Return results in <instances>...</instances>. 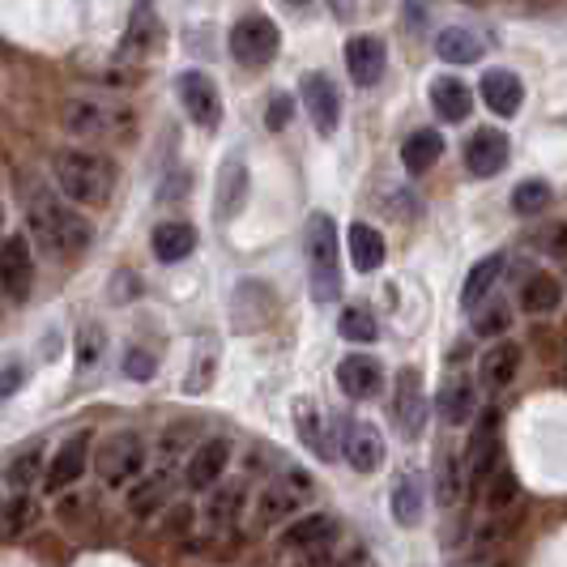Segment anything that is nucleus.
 Returning <instances> with one entry per match:
<instances>
[{
    "label": "nucleus",
    "instance_id": "nucleus-1",
    "mask_svg": "<svg viewBox=\"0 0 567 567\" xmlns=\"http://www.w3.org/2000/svg\"><path fill=\"white\" fill-rule=\"evenodd\" d=\"M27 223H30L34 244H39L43 252H52L56 260L82 256L85 248H90V239H94V227H90V218H85L82 209H73V205H64V200H56V197L30 200Z\"/></svg>",
    "mask_w": 567,
    "mask_h": 567
},
{
    "label": "nucleus",
    "instance_id": "nucleus-2",
    "mask_svg": "<svg viewBox=\"0 0 567 567\" xmlns=\"http://www.w3.org/2000/svg\"><path fill=\"white\" fill-rule=\"evenodd\" d=\"M52 179H56L64 205H107L115 193V163L94 154V150H60L52 158Z\"/></svg>",
    "mask_w": 567,
    "mask_h": 567
},
{
    "label": "nucleus",
    "instance_id": "nucleus-3",
    "mask_svg": "<svg viewBox=\"0 0 567 567\" xmlns=\"http://www.w3.org/2000/svg\"><path fill=\"white\" fill-rule=\"evenodd\" d=\"M60 124L69 137H82V142H124L137 128V115L115 99H69Z\"/></svg>",
    "mask_w": 567,
    "mask_h": 567
},
{
    "label": "nucleus",
    "instance_id": "nucleus-4",
    "mask_svg": "<svg viewBox=\"0 0 567 567\" xmlns=\"http://www.w3.org/2000/svg\"><path fill=\"white\" fill-rule=\"evenodd\" d=\"M308 274H312L316 303H338L341 295V260H338V227L329 214L308 218Z\"/></svg>",
    "mask_w": 567,
    "mask_h": 567
},
{
    "label": "nucleus",
    "instance_id": "nucleus-5",
    "mask_svg": "<svg viewBox=\"0 0 567 567\" xmlns=\"http://www.w3.org/2000/svg\"><path fill=\"white\" fill-rule=\"evenodd\" d=\"M94 470H99V483L112 486V491L133 486L145 474L142 435L120 431V435H112V440H103V449H99V456H94Z\"/></svg>",
    "mask_w": 567,
    "mask_h": 567
},
{
    "label": "nucleus",
    "instance_id": "nucleus-6",
    "mask_svg": "<svg viewBox=\"0 0 567 567\" xmlns=\"http://www.w3.org/2000/svg\"><path fill=\"white\" fill-rule=\"evenodd\" d=\"M278 43H282V34L265 13H248V18H239L230 27V56L239 64H248V69H265L269 60L278 56Z\"/></svg>",
    "mask_w": 567,
    "mask_h": 567
},
{
    "label": "nucleus",
    "instance_id": "nucleus-7",
    "mask_svg": "<svg viewBox=\"0 0 567 567\" xmlns=\"http://www.w3.org/2000/svg\"><path fill=\"white\" fill-rule=\"evenodd\" d=\"M312 495V483H308V474L303 470H286L278 483H269L260 491V499H256V516H260V525H278L286 516H295V508L303 504Z\"/></svg>",
    "mask_w": 567,
    "mask_h": 567
},
{
    "label": "nucleus",
    "instance_id": "nucleus-8",
    "mask_svg": "<svg viewBox=\"0 0 567 567\" xmlns=\"http://www.w3.org/2000/svg\"><path fill=\"white\" fill-rule=\"evenodd\" d=\"M175 90H179V103H184V112H188V120H193L197 128H218V124H223V99H218V85L209 82L205 73H197V69L179 73Z\"/></svg>",
    "mask_w": 567,
    "mask_h": 567
},
{
    "label": "nucleus",
    "instance_id": "nucleus-9",
    "mask_svg": "<svg viewBox=\"0 0 567 567\" xmlns=\"http://www.w3.org/2000/svg\"><path fill=\"white\" fill-rule=\"evenodd\" d=\"M299 94H303V107L312 115L316 133L320 137H333L341 124V94L329 73H303L299 82Z\"/></svg>",
    "mask_w": 567,
    "mask_h": 567
},
{
    "label": "nucleus",
    "instance_id": "nucleus-10",
    "mask_svg": "<svg viewBox=\"0 0 567 567\" xmlns=\"http://www.w3.org/2000/svg\"><path fill=\"white\" fill-rule=\"evenodd\" d=\"M393 419H398L401 435L405 440H419L426 426V389L423 375L414 368L398 371V384H393Z\"/></svg>",
    "mask_w": 567,
    "mask_h": 567
},
{
    "label": "nucleus",
    "instance_id": "nucleus-11",
    "mask_svg": "<svg viewBox=\"0 0 567 567\" xmlns=\"http://www.w3.org/2000/svg\"><path fill=\"white\" fill-rule=\"evenodd\" d=\"M34 286V256H30L27 235H9L0 244V295H9L13 303H22Z\"/></svg>",
    "mask_w": 567,
    "mask_h": 567
},
{
    "label": "nucleus",
    "instance_id": "nucleus-12",
    "mask_svg": "<svg viewBox=\"0 0 567 567\" xmlns=\"http://www.w3.org/2000/svg\"><path fill=\"white\" fill-rule=\"evenodd\" d=\"M85 465H90V431H73L56 453H52V461H48L43 486H48L52 495H60V491H69V486L82 478Z\"/></svg>",
    "mask_w": 567,
    "mask_h": 567
},
{
    "label": "nucleus",
    "instance_id": "nucleus-13",
    "mask_svg": "<svg viewBox=\"0 0 567 567\" xmlns=\"http://www.w3.org/2000/svg\"><path fill=\"white\" fill-rule=\"evenodd\" d=\"M341 456L354 465V474H375L384 465V440L380 431L363 419H350L341 423Z\"/></svg>",
    "mask_w": 567,
    "mask_h": 567
},
{
    "label": "nucleus",
    "instance_id": "nucleus-14",
    "mask_svg": "<svg viewBox=\"0 0 567 567\" xmlns=\"http://www.w3.org/2000/svg\"><path fill=\"white\" fill-rule=\"evenodd\" d=\"M338 542V516L329 512H312V516H299L282 529L286 550H299V555H316V550H333Z\"/></svg>",
    "mask_w": 567,
    "mask_h": 567
},
{
    "label": "nucleus",
    "instance_id": "nucleus-15",
    "mask_svg": "<svg viewBox=\"0 0 567 567\" xmlns=\"http://www.w3.org/2000/svg\"><path fill=\"white\" fill-rule=\"evenodd\" d=\"M227 465H230V440L214 435V440H205L197 453L188 456V465H184V483H188V491H214V486L223 483Z\"/></svg>",
    "mask_w": 567,
    "mask_h": 567
},
{
    "label": "nucleus",
    "instance_id": "nucleus-16",
    "mask_svg": "<svg viewBox=\"0 0 567 567\" xmlns=\"http://www.w3.org/2000/svg\"><path fill=\"white\" fill-rule=\"evenodd\" d=\"M338 389L350 401H368L384 389V368L371 354H346L338 363Z\"/></svg>",
    "mask_w": 567,
    "mask_h": 567
},
{
    "label": "nucleus",
    "instance_id": "nucleus-17",
    "mask_svg": "<svg viewBox=\"0 0 567 567\" xmlns=\"http://www.w3.org/2000/svg\"><path fill=\"white\" fill-rule=\"evenodd\" d=\"M384 64H389V52H384L380 39L354 34V39L346 43V73H350L354 85H375L384 78Z\"/></svg>",
    "mask_w": 567,
    "mask_h": 567
},
{
    "label": "nucleus",
    "instance_id": "nucleus-18",
    "mask_svg": "<svg viewBox=\"0 0 567 567\" xmlns=\"http://www.w3.org/2000/svg\"><path fill=\"white\" fill-rule=\"evenodd\" d=\"M465 167L474 171L478 179L499 175V171L508 167V137H504L499 128H483V133H474L470 145H465Z\"/></svg>",
    "mask_w": 567,
    "mask_h": 567
},
{
    "label": "nucleus",
    "instance_id": "nucleus-19",
    "mask_svg": "<svg viewBox=\"0 0 567 567\" xmlns=\"http://www.w3.org/2000/svg\"><path fill=\"white\" fill-rule=\"evenodd\" d=\"M483 103L491 107L495 115H516L520 112V99H525V85H520V78L516 73H508V69H491V73H483Z\"/></svg>",
    "mask_w": 567,
    "mask_h": 567
},
{
    "label": "nucleus",
    "instance_id": "nucleus-20",
    "mask_svg": "<svg viewBox=\"0 0 567 567\" xmlns=\"http://www.w3.org/2000/svg\"><path fill=\"white\" fill-rule=\"evenodd\" d=\"M431 107H435L440 120L461 124V120H470V112H474V94H470V85L461 82V78H435L431 82Z\"/></svg>",
    "mask_w": 567,
    "mask_h": 567
},
{
    "label": "nucleus",
    "instance_id": "nucleus-21",
    "mask_svg": "<svg viewBox=\"0 0 567 567\" xmlns=\"http://www.w3.org/2000/svg\"><path fill=\"white\" fill-rule=\"evenodd\" d=\"M516 371H520V350H516L512 341H499V346H491L483 354L478 380H483V389L499 393V389H508L512 380H516Z\"/></svg>",
    "mask_w": 567,
    "mask_h": 567
},
{
    "label": "nucleus",
    "instance_id": "nucleus-22",
    "mask_svg": "<svg viewBox=\"0 0 567 567\" xmlns=\"http://www.w3.org/2000/svg\"><path fill=\"white\" fill-rule=\"evenodd\" d=\"M435 52L444 64H478L483 60V39L474 27H449L435 34Z\"/></svg>",
    "mask_w": 567,
    "mask_h": 567
},
{
    "label": "nucleus",
    "instance_id": "nucleus-23",
    "mask_svg": "<svg viewBox=\"0 0 567 567\" xmlns=\"http://www.w3.org/2000/svg\"><path fill=\"white\" fill-rule=\"evenodd\" d=\"M423 504H426V483L419 470H405L393 486V516H398V525L405 529H414L419 520H423Z\"/></svg>",
    "mask_w": 567,
    "mask_h": 567
},
{
    "label": "nucleus",
    "instance_id": "nucleus-24",
    "mask_svg": "<svg viewBox=\"0 0 567 567\" xmlns=\"http://www.w3.org/2000/svg\"><path fill=\"white\" fill-rule=\"evenodd\" d=\"M346 248H350V260H354L359 274H375L384 265V235L371 223H354L346 230Z\"/></svg>",
    "mask_w": 567,
    "mask_h": 567
},
{
    "label": "nucleus",
    "instance_id": "nucleus-25",
    "mask_svg": "<svg viewBox=\"0 0 567 567\" xmlns=\"http://www.w3.org/2000/svg\"><path fill=\"white\" fill-rule=\"evenodd\" d=\"M150 248H154V256L163 265L188 260L193 248H197V230L188 227V223H163V227H154V235H150Z\"/></svg>",
    "mask_w": 567,
    "mask_h": 567
},
{
    "label": "nucleus",
    "instance_id": "nucleus-26",
    "mask_svg": "<svg viewBox=\"0 0 567 567\" xmlns=\"http://www.w3.org/2000/svg\"><path fill=\"white\" fill-rule=\"evenodd\" d=\"M499 274H504V256H483L474 269H470V278H465V290H461V308L465 312H474V308H483L486 299H491V290L499 282Z\"/></svg>",
    "mask_w": 567,
    "mask_h": 567
},
{
    "label": "nucleus",
    "instance_id": "nucleus-27",
    "mask_svg": "<svg viewBox=\"0 0 567 567\" xmlns=\"http://www.w3.org/2000/svg\"><path fill=\"white\" fill-rule=\"evenodd\" d=\"M244 197H248V167H244V154H230L218 175V218L239 214Z\"/></svg>",
    "mask_w": 567,
    "mask_h": 567
},
{
    "label": "nucleus",
    "instance_id": "nucleus-28",
    "mask_svg": "<svg viewBox=\"0 0 567 567\" xmlns=\"http://www.w3.org/2000/svg\"><path fill=\"white\" fill-rule=\"evenodd\" d=\"M440 158H444V137H440L435 128H419L410 142L401 145V163H405L410 175H423V171H431Z\"/></svg>",
    "mask_w": 567,
    "mask_h": 567
},
{
    "label": "nucleus",
    "instance_id": "nucleus-29",
    "mask_svg": "<svg viewBox=\"0 0 567 567\" xmlns=\"http://www.w3.org/2000/svg\"><path fill=\"white\" fill-rule=\"evenodd\" d=\"M295 423H299V435H303V444L312 449L320 461H333L338 449H333V435H329V423L320 419L312 410V401H299V410H295Z\"/></svg>",
    "mask_w": 567,
    "mask_h": 567
},
{
    "label": "nucleus",
    "instance_id": "nucleus-30",
    "mask_svg": "<svg viewBox=\"0 0 567 567\" xmlns=\"http://www.w3.org/2000/svg\"><path fill=\"white\" fill-rule=\"evenodd\" d=\"M39 504L30 495H13L9 504H0V542H18L34 525Z\"/></svg>",
    "mask_w": 567,
    "mask_h": 567
},
{
    "label": "nucleus",
    "instance_id": "nucleus-31",
    "mask_svg": "<svg viewBox=\"0 0 567 567\" xmlns=\"http://www.w3.org/2000/svg\"><path fill=\"white\" fill-rule=\"evenodd\" d=\"M520 303H525V312H555L559 303H564V290L555 278H546V274H534L529 282L520 286Z\"/></svg>",
    "mask_w": 567,
    "mask_h": 567
},
{
    "label": "nucleus",
    "instance_id": "nucleus-32",
    "mask_svg": "<svg viewBox=\"0 0 567 567\" xmlns=\"http://www.w3.org/2000/svg\"><path fill=\"white\" fill-rule=\"evenodd\" d=\"M516 499H520V486H516V474H512V470H495L483 483L486 512H508V508H516Z\"/></svg>",
    "mask_w": 567,
    "mask_h": 567
},
{
    "label": "nucleus",
    "instance_id": "nucleus-33",
    "mask_svg": "<svg viewBox=\"0 0 567 567\" xmlns=\"http://www.w3.org/2000/svg\"><path fill=\"white\" fill-rule=\"evenodd\" d=\"M440 419L449 426H461L474 419V389H470L465 380H456V384H449V389L440 393Z\"/></svg>",
    "mask_w": 567,
    "mask_h": 567
},
{
    "label": "nucleus",
    "instance_id": "nucleus-34",
    "mask_svg": "<svg viewBox=\"0 0 567 567\" xmlns=\"http://www.w3.org/2000/svg\"><path fill=\"white\" fill-rule=\"evenodd\" d=\"M550 200H555V193H550L546 179H520V184L512 188V209H516L520 218H538Z\"/></svg>",
    "mask_w": 567,
    "mask_h": 567
},
{
    "label": "nucleus",
    "instance_id": "nucleus-35",
    "mask_svg": "<svg viewBox=\"0 0 567 567\" xmlns=\"http://www.w3.org/2000/svg\"><path fill=\"white\" fill-rule=\"evenodd\" d=\"M167 474H150V478H137L133 486V495H128V508L133 516H150V512L163 508V499H167Z\"/></svg>",
    "mask_w": 567,
    "mask_h": 567
},
{
    "label": "nucleus",
    "instance_id": "nucleus-36",
    "mask_svg": "<svg viewBox=\"0 0 567 567\" xmlns=\"http://www.w3.org/2000/svg\"><path fill=\"white\" fill-rule=\"evenodd\" d=\"M338 333L346 341H359V346H371V341L380 338V324H375V316L368 308H346L338 316Z\"/></svg>",
    "mask_w": 567,
    "mask_h": 567
},
{
    "label": "nucleus",
    "instance_id": "nucleus-37",
    "mask_svg": "<svg viewBox=\"0 0 567 567\" xmlns=\"http://www.w3.org/2000/svg\"><path fill=\"white\" fill-rule=\"evenodd\" d=\"M512 324V308L499 299H486L483 308H474V333L478 338H504Z\"/></svg>",
    "mask_w": 567,
    "mask_h": 567
},
{
    "label": "nucleus",
    "instance_id": "nucleus-38",
    "mask_svg": "<svg viewBox=\"0 0 567 567\" xmlns=\"http://www.w3.org/2000/svg\"><path fill=\"white\" fill-rule=\"evenodd\" d=\"M107 354V333L99 324H82L78 333V371H94Z\"/></svg>",
    "mask_w": 567,
    "mask_h": 567
},
{
    "label": "nucleus",
    "instance_id": "nucleus-39",
    "mask_svg": "<svg viewBox=\"0 0 567 567\" xmlns=\"http://www.w3.org/2000/svg\"><path fill=\"white\" fill-rule=\"evenodd\" d=\"M39 474H43V453H39V449H27V453H18L13 461H9V470H4L9 486H18V491L34 486V478H39Z\"/></svg>",
    "mask_w": 567,
    "mask_h": 567
},
{
    "label": "nucleus",
    "instance_id": "nucleus-40",
    "mask_svg": "<svg viewBox=\"0 0 567 567\" xmlns=\"http://www.w3.org/2000/svg\"><path fill=\"white\" fill-rule=\"evenodd\" d=\"M239 504H244V495H239V491H218L205 516H209L214 525H235V520H239Z\"/></svg>",
    "mask_w": 567,
    "mask_h": 567
},
{
    "label": "nucleus",
    "instance_id": "nucleus-41",
    "mask_svg": "<svg viewBox=\"0 0 567 567\" xmlns=\"http://www.w3.org/2000/svg\"><path fill=\"white\" fill-rule=\"evenodd\" d=\"M154 371H158V359L142 350V346H133L128 354H124V375L128 380H154Z\"/></svg>",
    "mask_w": 567,
    "mask_h": 567
},
{
    "label": "nucleus",
    "instance_id": "nucleus-42",
    "mask_svg": "<svg viewBox=\"0 0 567 567\" xmlns=\"http://www.w3.org/2000/svg\"><path fill=\"white\" fill-rule=\"evenodd\" d=\"M290 115H295V99H290V94H274V103H269V112H265L269 133H282L286 124H290Z\"/></svg>",
    "mask_w": 567,
    "mask_h": 567
},
{
    "label": "nucleus",
    "instance_id": "nucleus-43",
    "mask_svg": "<svg viewBox=\"0 0 567 567\" xmlns=\"http://www.w3.org/2000/svg\"><path fill=\"white\" fill-rule=\"evenodd\" d=\"M22 384H27V368H22L18 359H9V363L0 368V401L13 398V393H18Z\"/></svg>",
    "mask_w": 567,
    "mask_h": 567
},
{
    "label": "nucleus",
    "instance_id": "nucleus-44",
    "mask_svg": "<svg viewBox=\"0 0 567 567\" xmlns=\"http://www.w3.org/2000/svg\"><path fill=\"white\" fill-rule=\"evenodd\" d=\"M456 495H461V478H456V470H453V456H444V491H440V499L453 504Z\"/></svg>",
    "mask_w": 567,
    "mask_h": 567
},
{
    "label": "nucleus",
    "instance_id": "nucleus-45",
    "mask_svg": "<svg viewBox=\"0 0 567 567\" xmlns=\"http://www.w3.org/2000/svg\"><path fill=\"white\" fill-rule=\"evenodd\" d=\"M546 235H550V239H546V248H550L555 256H567V223L564 227H555V230H546Z\"/></svg>",
    "mask_w": 567,
    "mask_h": 567
},
{
    "label": "nucleus",
    "instance_id": "nucleus-46",
    "mask_svg": "<svg viewBox=\"0 0 567 567\" xmlns=\"http://www.w3.org/2000/svg\"><path fill=\"white\" fill-rule=\"evenodd\" d=\"M299 567H338V564H333V550H316V555H308Z\"/></svg>",
    "mask_w": 567,
    "mask_h": 567
}]
</instances>
